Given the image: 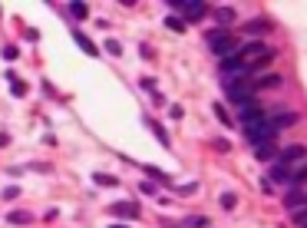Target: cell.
<instances>
[{
    "mask_svg": "<svg viewBox=\"0 0 307 228\" xmlns=\"http://www.w3.org/2000/svg\"><path fill=\"white\" fill-rule=\"evenodd\" d=\"M92 179H96L99 185H106V189H116V185H119V179H116V175H106V172H96Z\"/></svg>",
    "mask_w": 307,
    "mask_h": 228,
    "instance_id": "15",
    "label": "cell"
},
{
    "mask_svg": "<svg viewBox=\"0 0 307 228\" xmlns=\"http://www.w3.org/2000/svg\"><path fill=\"white\" fill-rule=\"evenodd\" d=\"M7 76H10V90H14V96H23V93H27V86H23L14 73H7Z\"/></svg>",
    "mask_w": 307,
    "mask_h": 228,
    "instance_id": "19",
    "label": "cell"
},
{
    "mask_svg": "<svg viewBox=\"0 0 307 228\" xmlns=\"http://www.w3.org/2000/svg\"><path fill=\"white\" fill-rule=\"evenodd\" d=\"M70 14L76 20H86V17H90V7H86V3H70Z\"/></svg>",
    "mask_w": 307,
    "mask_h": 228,
    "instance_id": "16",
    "label": "cell"
},
{
    "mask_svg": "<svg viewBox=\"0 0 307 228\" xmlns=\"http://www.w3.org/2000/svg\"><path fill=\"white\" fill-rule=\"evenodd\" d=\"M109 212H112L116 218H123V222H132V218H139V205H132V202H116Z\"/></svg>",
    "mask_w": 307,
    "mask_h": 228,
    "instance_id": "6",
    "label": "cell"
},
{
    "mask_svg": "<svg viewBox=\"0 0 307 228\" xmlns=\"http://www.w3.org/2000/svg\"><path fill=\"white\" fill-rule=\"evenodd\" d=\"M297 205H307V198H304V195H301V189L288 192V209L294 212V209H297Z\"/></svg>",
    "mask_w": 307,
    "mask_h": 228,
    "instance_id": "14",
    "label": "cell"
},
{
    "mask_svg": "<svg viewBox=\"0 0 307 228\" xmlns=\"http://www.w3.org/2000/svg\"><path fill=\"white\" fill-rule=\"evenodd\" d=\"M215 116H218V119H221V122H225V126H228V122H231V119H228V113H225V109H221V106H215Z\"/></svg>",
    "mask_w": 307,
    "mask_h": 228,
    "instance_id": "25",
    "label": "cell"
},
{
    "mask_svg": "<svg viewBox=\"0 0 307 228\" xmlns=\"http://www.w3.org/2000/svg\"><path fill=\"white\" fill-rule=\"evenodd\" d=\"M165 23H169V30H175V33H182V30H185V20H179V17H169Z\"/></svg>",
    "mask_w": 307,
    "mask_h": 228,
    "instance_id": "20",
    "label": "cell"
},
{
    "mask_svg": "<svg viewBox=\"0 0 307 228\" xmlns=\"http://www.w3.org/2000/svg\"><path fill=\"white\" fill-rule=\"evenodd\" d=\"M218 17L225 20V27H228V23H231V20H235V14H231V10H228V7H221V10H218Z\"/></svg>",
    "mask_w": 307,
    "mask_h": 228,
    "instance_id": "23",
    "label": "cell"
},
{
    "mask_svg": "<svg viewBox=\"0 0 307 228\" xmlns=\"http://www.w3.org/2000/svg\"><path fill=\"white\" fill-rule=\"evenodd\" d=\"M7 222H14V225H30V222H33V212H10Z\"/></svg>",
    "mask_w": 307,
    "mask_h": 228,
    "instance_id": "12",
    "label": "cell"
},
{
    "mask_svg": "<svg viewBox=\"0 0 307 228\" xmlns=\"http://www.w3.org/2000/svg\"><path fill=\"white\" fill-rule=\"evenodd\" d=\"M73 40H76V43H79V50H83V53H86V57H96V53H99V50H96V46H92V40L86 37V33H79V30H76V33H73Z\"/></svg>",
    "mask_w": 307,
    "mask_h": 228,
    "instance_id": "11",
    "label": "cell"
},
{
    "mask_svg": "<svg viewBox=\"0 0 307 228\" xmlns=\"http://www.w3.org/2000/svg\"><path fill=\"white\" fill-rule=\"evenodd\" d=\"M271 119V126L281 133V129H288V126H297V113H277V116H268Z\"/></svg>",
    "mask_w": 307,
    "mask_h": 228,
    "instance_id": "9",
    "label": "cell"
},
{
    "mask_svg": "<svg viewBox=\"0 0 307 228\" xmlns=\"http://www.w3.org/2000/svg\"><path fill=\"white\" fill-rule=\"evenodd\" d=\"M221 205H225V209H235V205H238V198L231 195V192H225V195H221Z\"/></svg>",
    "mask_w": 307,
    "mask_h": 228,
    "instance_id": "21",
    "label": "cell"
},
{
    "mask_svg": "<svg viewBox=\"0 0 307 228\" xmlns=\"http://www.w3.org/2000/svg\"><path fill=\"white\" fill-rule=\"evenodd\" d=\"M291 215H294V222H297V228H307V205H301V209H294Z\"/></svg>",
    "mask_w": 307,
    "mask_h": 228,
    "instance_id": "18",
    "label": "cell"
},
{
    "mask_svg": "<svg viewBox=\"0 0 307 228\" xmlns=\"http://www.w3.org/2000/svg\"><path fill=\"white\" fill-rule=\"evenodd\" d=\"M175 7L185 14V20H201L205 17V3H201V0H188V3H179V0H175Z\"/></svg>",
    "mask_w": 307,
    "mask_h": 228,
    "instance_id": "4",
    "label": "cell"
},
{
    "mask_svg": "<svg viewBox=\"0 0 307 228\" xmlns=\"http://www.w3.org/2000/svg\"><path fill=\"white\" fill-rule=\"evenodd\" d=\"M274 136H277V129L271 126V119L258 122V126H251V129H245V139H248L251 146H261V142H271Z\"/></svg>",
    "mask_w": 307,
    "mask_h": 228,
    "instance_id": "3",
    "label": "cell"
},
{
    "mask_svg": "<svg viewBox=\"0 0 307 228\" xmlns=\"http://www.w3.org/2000/svg\"><path fill=\"white\" fill-rule=\"evenodd\" d=\"M208 43H212V53H215L221 63L225 60L238 57V50H241V43L235 37H228V30H215V33H208Z\"/></svg>",
    "mask_w": 307,
    "mask_h": 228,
    "instance_id": "1",
    "label": "cell"
},
{
    "mask_svg": "<svg viewBox=\"0 0 307 228\" xmlns=\"http://www.w3.org/2000/svg\"><path fill=\"white\" fill-rule=\"evenodd\" d=\"M182 225H185V228H208V218H201V215H192V218H185Z\"/></svg>",
    "mask_w": 307,
    "mask_h": 228,
    "instance_id": "17",
    "label": "cell"
},
{
    "mask_svg": "<svg viewBox=\"0 0 307 228\" xmlns=\"http://www.w3.org/2000/svg\"><path fill=\"white\" fill-rule=\"evenodd\" d=\"M274 86H281V76H277V73L251 76V90H254V93H261V90H274Z\"/></svg>",
    "mask_w": 307,
    "mask_h": 228,
    "instance_id": "5",
    "label": "cell"
},
{
    "mask_svg": "<svg viewBox=\"0 0 307 228\" xmlns=\"http://www.w3.org/2000/svg\"><path fill=\"white\" fill-rule=\"evenodd\" d=\"M17 195H20L17 185H7V189H3V202H7V198H17Z\"/></svg>",
    "mask_w": 307,
    "mask_h": 228,
    "instance_id": "24",
    "label": "cell"
},
{
    "mask_svg": "<svg viewBox=\"0 0 307 228\" xmlns=\"http://www.w3.org/2000/svg\"><path fill=\"white\" fill-rule=\"evenodd\" d=\"M274 162H281V166H288L294 172V166H304L307 162V146H288V149H277V159Z\"/></svg>",
    "mask_w": 307,
    "mask_h": 228,
    "instance_id": "2",
    "label": "cell"
},
{
    "mask_svg": "<svg viewBox=\"0 0 307 228\" xmlns=\"http://www.w3.org/2000/svg\"><path fill=\"white\" fill-rule=\"evenodd\" d=\"M106 50H109V53H112V57H119V53H123V46H119L116 40H106Z\"/></svg>",
    "mask_w": 307,
    "mask_h": 228,
    "instance_id": "22",
    "label": "cell"
},
{
    "mask_svg": "<svg viewBox=\"0 0 307 228\" xmlns=\"http://www.w3.org/2000/svg\"><path fill=\"white\" fill-rule=\"evenodd\" d=\"M254 152H258V159H261V162H274V159H277V146H274V139H271V142L254 146Z\"/></svg>",
    "mask_w": 307,
    "mask_h": 228,
    "instance_id": "10",
    "label": "cell"
},
{
    "mask_svg": "<svg viewBox=\"0 0 307 228\" xmlns=\"http://www.w3.org/2000/svg\"><path fill=\"white\" fill-rule=\"evenodd\" d=\"M291 175H294V172H291L288 166L271 162V172H268V179H264V182H288V185H291Z\"/></svg>",
    "mask_w": 307,
    "mask_h": 228,
    "instance_id": "8",
    "label": "cell"
},
{
    "mask_svg": "<svg viewBox=\"0 0 307 228\" xmlns=\"http://www.w3.org/2000/svg\"><path fill=\"white\" fill-rule=\"evenodd\" d=\"M304 182H307V162L301 166V169H294V175H291V185H294V189H301Z\"/></svg>",
    "mask_w": 307,
    "mask_h": 228,
    "instance_id": "13",
    "label": "cell"
},
{
    "mask_svg": "<svg viewBox=\"0 0 307 228\" xmlns=\"http://www.w3.org/2000/svg\"><path fill=\"white\" fill-rule=\"evenodd\" d=\"M109 228H129V225H109Z\"/></svg>",
    "mask_w": 307,
    "mask_h": 228,
    "instance_id": "26",
    "label": "cell"
},
{
    "mask_svg": "<svg viewBox=\"0 0 307 228\" xmlns=\"http://www.w3.org/2000/svg\"><path fill=\"white\" fill-rule=\"evenodd\" d=\"M271 30V20L268 17H254L245 23V33H251V37H261V33H268Z\"/></svg>",
    "mask_w": 307,
    "mask_h": 228,
    "instance_id": "7",
    "label": "cell"
}]
</instances>
